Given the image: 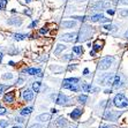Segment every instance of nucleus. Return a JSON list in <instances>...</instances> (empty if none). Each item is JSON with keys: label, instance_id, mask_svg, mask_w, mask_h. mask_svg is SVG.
Here are the masks:
<instances>
[{"label": "nucleus", "instance_id": "21", "mask_svg": "<svg viewBox=\"0 0 128 128\" xmlns=\"http://www.w3.org/2000/svg\"><path fill=\"white\" fill-rule=\"evenodd\" d=\"M86 99H88V97H86V95H81V96H78V102H80V103H86Z\"/></svg>", "mask_w": 128, "mask_h": 128}, {"label": "nucleus", "instance_id": "7", "mask_svg": "<svg viewBox=\"0 0 128 128\" xmlns=\"http://www.w3.org/2000/svg\"><path fill=\"white\" fill-rule=\"evenodd\" d=\"M66 100H67V98H66V96H64L62 94H59V95H57V97H56V103H57V104H64Z\"/></svg>", "mask_w": 128, "mask_h": 128}, {"label": "nucleus", "instance_id": "5", "mask_svg": "<svg viewBox=\"0 0 128 128\" xmlns=\"http://www.w3.org/2000/svg\"><path fill=\"white\" fill-rule=\"evenodd\" d=\"M14 97H15L14 91H10V92H7L6 95H5L4 99H5V102H7V103H12V102H14Z\"/></svg>", "mask_w": 128, "mask_h": 128}, {"label": "nucleus", "instance_id": "22", "mask_svg": "<svg viewBox=\"0 0 128 128\" xmlns=\"http://www.w3.org/2000/svg\"><path fill=\"white\" fill-rule=\"evenodd\" d=\"M6 5H7V0H0V9L6 8Z\"/></svg>", "mask_w": 128, "mask_h": 128}, {"label": "nucleus", "instance_id": "39", "mask_svg": "<svg viewBox=\"0 0 128 128\" xmlns=\"http://www.w3.org/2000/svg\"><path fill=\"white\" fill-rule=\"evenodd\" d=\"M127 37H128V34H127Z\"/></svg>", "mask_w": 128, "mask_h": 128}, {"label": "nucleus", "instance_id": "17", "mask_svg": "<svg viewBox=\"0 0 128 128\" xmlns=\"http://www.w3.org/2000/svg\"><path fill=\"white\" fill-rule=\"evenodd\" d=\"M14 38L16 39V40H22V39L27 38V35H23V34H16V35H14Z\"/></svg>", "mask_w": 128, "mask_h": 128}, {"label": "nucleus", "instance_id": "14", "mask_svg": "<svg viewBox=\"0 0 128 128\" xmlns=\"http://www.w3.org/2000/svg\"><path fill=\"white\" fill-rule=\"evenodd\" d=\"M78 82V78H66L65 81H64V83H72V84H76Z\"/></svg>", "mask_w": 128, "mask_h": 128}, {"label": "nucleus", "instance_id": "4", "mask_svg": "<svg viewBox=\"0 0 128 128\" xmlns=\"http://www.w3.org/2000/svg\"><path fill=\"white\" fill-rule=\"evenodd\" d=\"M22 98H23L24 100H27V102L31 100V99L34 98V92L31 91V90H29V89L24 90L23 92H22Z\"/></svg>", "mask_w": 128, "mask_h": 128}, {"label": "nucleus", "instance_id": "32", "mask_svg": "<svg viewBox=\"0 0 128 128\" xmlns=\"http://www.w3.org/2000/svg\"><path fill=\"white\" fill-rule=\"evenodd\" d=\"M36 24H37V21H34L32 23H31V26H30V28H34V27H36Z\"/></svg>", "mask_w": 128, "mask_h": 128}, {"label": "nucleus", "instance_id": "15", "mask_svg": "<svg viewBox=\"0 0 128 128\" xmlns=\"http://www.w3.org/2000/svg\"><path fill=\"white\" fill-rule=\"evenodd\" d=\"M104 18L103 15H100V14H98V15H94V16H91V21L92 22H97V21H102V18Z\"/></svg>", "mask_w": 128, "mask_h": 128}, {"label": "nucleus", "instance_id": "35", "mask_svg": "<svg viewBox=\"0 0 128 128\" xmlns=\"http://www.w3.org/2000/svg\"><path fill=\"white\" fill-rule=\"evenodd\" d=\"M83 73H84V75H86V74H88V73H89V70H88V69H84V72H83Z\"/></svg>", "mask_w": 128, "mask_h": 128}, {"label": "nucleus", "instance_id": "28", "mask_svg": "<svg viewBox=\"0 0 128 128\" xmlns=\"http://www.w3.org/2000/svg\"><path fill=\"white\" fill-rule=\"evenodd\" d=\"M4 80H7V78H12V74H8V75H4L2 76Z\"/></svg>", "mask_w": 128, "mask_h": 128}, {"label": "nucleus", "instance_id": "19", "mask_svg": "<svg viewBox=\"0 0 128 128\" xmlns=\"http://www.w3.org/2000/svg\"><path fill=\"white\" fill-rule=\"evenodd\" d=\"M39 88H40V83H39V82H35V83L32 84V90L36 91V92L39 91Z\"/></svg>", "mask_w": 128, "mask_h": 128}, {"label": "nucleus", "instance_id": "2", "mask_svg": "<svg viewBox=\"0 0 128 128\" xmlns=\"http://www.w3.org/2000/svg\"><path fill=\"white\" fill-rule=\"evenodd\" d=\"M113 62V57H105L99 61L98 64V69H102V70H104V69H107L110 68L111 64Z\"/></svg>", "mask_w": 128, "mask_h": 128}, {"label": "nucleus", "instance_id": "36", "mask_svg": "<svg viewBox=\"0 0 128 128\" xmlns=\"http://www.w3.org/2000/svg\"><path fill=\"white\" fill-rule=\"evenodd\" d=\"M1 59H2V53H0V61H1Z\"/></svg>", "mask_w": 128, "mask_h": 128}, {"label": "nucleus", "instance_id": "20", "mask_svg": "<svg viewBox=\"0 0 128 128\" xmlns=\"http://www.w3.org/2000/svg\"><path fill=\"white\" fill-rule=\"evenodd\" d=\"M73 51H74L75 53H82V52H83V50H82V46H74V48H73Z\"/></svg>", "mask_w": 128, "mask_h": 128}, {"label": "nucleus", "instance_id": "30", "mask_svg": "<svg viewBox=\"0 0 128 128\" xmlns=\"http://www.w3.org/2000/svg\"><path fill=\"white\" fill-rule=\"evenodd\" d=\"M128 15V10H122L121 12V16H127Z\"/></svg>", "mask_w": 128, "mask_h": 128}, {"label": "nucleus", "instance_id": "27", "mask_svg": "<svg viewBox=\"0 0 128 128\" xmlns=\"http://www.w3.org/2000/svg\"><path fill=\"white\" fill-rule=\"evenodd\" d=\"M7 124H8V122H7V121H1V122H0V127H1V128H4V127H5V126H7Z\"/></svg>", "mask_w": 128, "mask_h": 128}, {"label": "nucleus", "instance_id": "34", "mask_svg": "<svg viewBox=\"0 0 128 128\" xmlns=\"http://www.w3.org/2000/svg\"><path fill=\"white\" fill-rule=\"evenodd\" d=\"M107 13H108V14H111V15H113L114 14V10H110V9H108V10H107Z\"/></svg>", "mask_w": 128, "mask_h": 128}, {"label": "nucleus", "instance_id": "25", "mask_svg": "<svg viewBox=\"0 0 128 128\" xmlns=\"http://www.w3.org/2000/svg\"><path fill=\"white\" fill-rule=\"evenodd\" d=\"M48 31V29H46V28H43V29H40L39 30V32L42 34V35H44V34H46Z\"/></svg>", "mask_w": 128, "mask_h": 128}, {"label": "nucleus", "instance_id": "16", "mask_svg": "<svg viewBox=\"0 0 128 128\" xmlns=\"http://www.w3.org/2000/svg\"><path fill=\"white\" fill-rule=\"evenodd\" d=\"M31 111H32V108H31V107H26V108H23L20 113H21V116H27V114L31 113Z\"/></svg>", "mask_w": 128, "mask_h": 128}, {"label": "nucleus", "instance_id": "1", "mask_svg": "<svg viewBox=\"0 0 128 128\" xmlns=\"http://www.w3.org/2000/svg\"><path fill=\"white\" fill-rule=\"evenodd\" d=\"M113 104L119 108H124V107L128 106V99L122 94H118L113 99Z\"/></svg>", "mask_w": 128, "mask_h": 128}, {"label": "nucleus", "instance_id": "18", "mask_svg": "<svg viewBox=\"0 0 128 128\" xmlns=\"http://www.w3.org/2000/svg\"><path fill=\"white\" fill-rule=\"evenodd\" d=\"M65 48H66V46H64V45L59 44V45L57 46V48H56V51H54V53H56V54H59L60 52H61L62 50H65Z\"/></svg>", "mask_w": 128, "mask_h": 128}, {"label": "nucleus", "instance_id": "26", "mask_svg": "<svg viewBox=\"0 0 128 128\" xmlns=\"http://www.w3.org/2000/svg\"><path fill=\"white\" fill-rule=\"evenodd\" d=\"M104 29H106V30H112V29H113V27H112L111 24H107V26H104Z\"/></svg>", "mask_w": 128, "mask_h": 128}, {"label": "nucleus", "instance_id": "8", "mask_svg": "<svg viewBox=\"0 0 128 128\" xmlns=\"http://www.w3.org/2000/svg\"><path fill=\"white\" fill-rule=\"evenodd\" d=\"M64 88H65V89L72 90V91H74V92H76V91L78 90V88L76 84H72V83H65L64 84Z\"/></svg>", "mask_w": 128, "mask_h": 128}, {"label": "nucleus", "instance_id": "9", "mask_svg": "<svg viewBox=\"0 0 128 128\" xmlns=\"http://www.w3.org/2000/svg\"><path fill=\"white\" fill-rule=\"evenodd\" d=\"M50 118H51L50 114L44 113V114H40V116H37V120H39V121H42V122H45V121H48Z\"/></svg>", "mask_w": 128, "mask_h": 128}, {"label": "nucleus", "instance_id": "31", "mask_svg": "<svg viewBox=\"0 0 128 128\" xmlns=\"http://www.w3.org/2000/svg\"><path fill=\"white\" fill-rule=\"evenodd\" d=\"M30 128H42V126H40V125H32Z\"/></svg>", "mask_w": 128, "mask_h": 128}, {"label": "nucleus", "instance_id": "6", "mask_svg": "<svg viewBox=\"0 0 128 128\" xmlns=\"http://www.w3.org/2000/svg\"><path fill=\"white\" fill-rule=\"evenodd\" d=\"M103 45H104V42L103 40H100V39H97L95 43H94V50L92 51H98V50H100L102 48H103Z\"/></svg>", "mask_w": 128, "mask_h": 128}, {"label": "nucleus", "instance_id": "10", "mask_svg": "<svg viewBox=\"0 0 128 128\" xmlns=\"http://www.w3.org/2000/svg\"><path fill=\"white\" fill-rule=\"evenodd\" d=\"M81 114H82V111L78 110V108H76V110H74L70 113V116L73 118V119H78V118L81 116Z\"/></svg>", "mask_w": 128, "mask_h": 128}, {"label": "nucleus", "instance_id": "29", "mask_svg": "<svg viewBox=\"0 0 128 128\" xmlns=\"http://www.w3.org/2000/svg\"><path fill=\"white\" fill-rule=\"evenodd\" d=\"M5 113H6V110H5L4 107H0V116H1V114H5Z\"/></svg>", "mask_w": 128, "mask_h": 128}, {"label": "nucleus", "instance_id": "11", "mask_svg": "<svg viewBox=\"0 0 128 128\" xmlns=\"http://www.w3.org/2000/svg\"><path fill=\"white\" fill-rule=\"evenodd\" d=\"M76 26V22L75 21H65L62 22V27L64 28H73Z\"/></svg>", "mask_w": 128, "mask_h": 128}, {"label": "nucleus", "instance_id": "23", "mask_svg": "<svg viewBox=\"0 0 128 128\" xmlns=\"http://www.w3.org/2000/svg\"><path fill=\"white\" fill-rule=\"evenodd\" d=\"M82 89H83L86 92H89V91H90V86H89V84H86V83H84L83 86H82Z\"/></svg>", "mask_w": 128, "mask_h": 128}, {"label": "nucleus", "instance_id": "37", "mask_svg": "<svg viewBox=\"0 0 128 128\" xmlns=\"http://www.w3.org/2000/svg\"><path fill=\"white\" fill-rule=\"evenodd\" d=\"M26 1H27V2H30V1H31V0H26Z\"/></svg>", "mask_w": 128, "mask_h": 128}, {"label": "nucleus", "instance_id": "40", "mask_svg": "<svg viewBox=\"0 0 128 128\" xmlns=\"http://www.w3.org/2000/svg\"><path fill=\"white\" fill-rule=\"evenodd\" d=\"M104 128H106V127H104Z\"/></svg>", "mask_w": 128, "mask_h": 128}, {"label": "nucleus", "instance_id": "24", "mask_svg": "<svg viewBox=\"0 0 128 128\" xmlns=\"http://www.w3.org/2000/svg\"><path fill=\"white\" fill-rule=\"evenodd\" d=\"M65 124H66V121L64 118H59L58 119V125H65Z\"/></svg>", "mask_w": 128, "mask_h": 128}, {"label": "nucleus", "instance_id": "3", "mask_svg": "<svg viewBox=\"0 0 128 128\" xmlns=\"http://www.w3.org/2000/svg\"><path fill=\"white\" fill-rule=\"evenodd\" d=\"M76 37H78L76 34H65V35L61 37V39L65 40V42H73V40H76V39H78Z\"/></svg>", "mask_w": 128, "mask_h": 128}, {"label": "nucleus", "instance_id": "12", "mask_svg": "<svg viewBox=\"0 0 128 128\" xmlns=\"http://www.w3.org/2000/svg\"><path fill=\"white\" fill-rule=\"evenodd\" d=\"M27 73L30 75H36V74H40V69L38 68H29L27 69Z\"/></svg>", "mask_w": 128, "mask_h": 128}, {"label": "nucleus", "instance_id": "13", "mask_svg": "<svg viewBox=\"0 0 128 128\" xmlns=\"http://www.w3.org/2000/svg\"><path fill=\"white\" fill-rule=\"evenodd\" d=\"M119 84H120V76H119V75H114L112 86H113L114 88H116V86H119Z\"/></svg>", "mask_w": 128, "mask_h": 128}, {"label": "nucleus", "instance_id": "38", "mask_svg": "<svg viewBox=\"0 0 128 128\" xmlns=\"http://www.w3.org/2000/svg\"><path fill=\"white\" fill-rule=\"evenodd\" d=\"M13 128H21V127H13Z\"/></svg>", "mask_w": 128, "mask_h": 128}, {"label": "nucleus", "instance_id": "33", "mask_svg": "<svg viewBox=\"0 0 128 128\" xmlns=\"http://www.w3.org/2000/svg\"><path fill=\"white\" fill-rule=\"evenodd\" d=\"M4 89H5V86H0V95H1V92H2Z\"/></svg>", "mask_w": 128, "mask_h": 128}]
</instances>
